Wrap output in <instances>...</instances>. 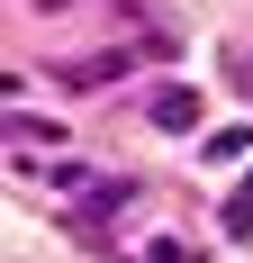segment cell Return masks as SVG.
<instances>
[{"instance_id":"cell-1","label":"cell","mask_w":253,"mask_h":263,"mask_svg":"<svg viewBox=\"0 0 253 263\" xmlns=\"http://www.w3.org/2000/svg\"><path fill=\"white\" fill-rule=\"evenodd\" d=\"M190 118H199V91L190 82H163L154 91V127H190Z\"/></svg>"}]
</instances>
